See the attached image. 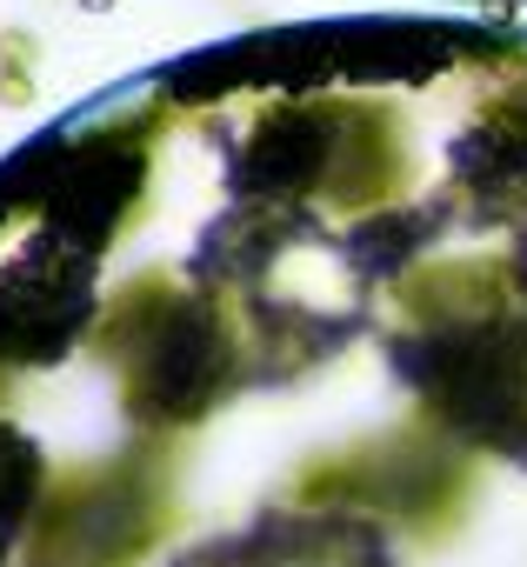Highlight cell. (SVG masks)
<instances>
[{
  "label": "cell",
  "mask_w": 527,
  "mask_h": 567,
  "mask_svg": "<svg viewBox=\"0 0 527 567\" xmlns=\"http://www.w3.org/2000/svg\"><path fill=\"white\" fill-rule=\"evenodd\" d=\"M81 8H87V14H114V0H81Z\"/></svg>",
  "instance_id": "1"
}]
</instances>
